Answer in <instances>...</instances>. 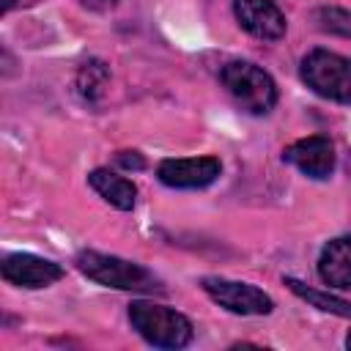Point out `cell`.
Segmentation results:
<instances>
[{
  "label": "cell",
  "mask_w": 351,
  "mask_h": 351,
  "mask_svg": "<svg viewBox=\"0 0 351 351\" xmlns=\"http://www.w3.org/2000/svg\"><path fill=\"white\" fill-rule=\"evenodd\" d=\"M3 277L19 288H47L63 277V266L33 252H11L0 263Z\"/></svg>",
  "instance_id": "cell-7"
},
{
  "label": "cell",
  "mask_w": 351,
  "mask_h": 351,
  "mask_svg": "<svg viewBox=\"0 0 351 351\" xmlns=\"http://www.w3.org/2000/svg\"><path fill=\"white\" fill-rule=\"evenodd\" d=\"M107 82H110V71H107V66L101 60L82 63V69L77 74V90H80V96L85 101H96L104 93Z\"/></svg>",
  "instance_id": "cell-13"
},
{
  "label": "cell",
  "mask_w": 351,
  "mask_h": 351,
  "mask_svg": "<svg viewBox=\"0 0 351 351\" xmlns=\"http://www.w3.org/2000/svg\"><path fill=\"white\" fill-rule=\"evenodd\" d=\"M200 285L219 307H225L236 315H266L274 307L269 293H263L261 288H255L250 282H236V280H225V277H203Z\"/></svg>",
  "instance_id": "cell-5"
},
{
  "label": "cell",
  "mask_w": 351,
  "mask_h": 351,
  "mask_svg": "<svg viewBox=\"0 0 351 351\" xmlns=\"http://www.w3.org/2000/svg\"><path fill=\"white\" fill-rule=\"evenodd\" d=\"M14 3H16V0H3V11H11Z\"/></svg>",
  "instance_id": "cell-17"
},
{
  "label": "cell",
  "mask_w": 351,
  "mask_h": 351,
  "mask_svg": "<svg viewBox=\"0 0 351 351\" xmlns=\"http://www.w3.org/2000/svg\"><path fill=\"white\" fill-rule=\"evenodd\" d=\"M236 22L255 38L277 41L285 36V16L271 0H233Z\"/></svg>",
  "instance_id": "cell-9"
},
{
  "label": "cell",
  "mask_w": 351,
  "mask_h": 351,
  "mask_svg": "<svg viewBox=\"0 0 351 351\" xmlns=\"http://www.w3.org/2000/svg\"><path fill=\"white\" fill-rule=\"evenodd\" d=\"M282 159L302 170L307 178H329L335 170V145L324 134H310L296 143H291L282 151Z\"/></svg>",
  "instance_id": "cell-8"
},
{
  "label": "cell",
  "mask_w": 351,
  "mask_h": 351,
  "mask_svg": "<svg viewBox=\"0 0 351 351\" xmlns=\"http://www.w3.org/2000/svg\"><path fill=\"white\" fill-rule=\"evenodd\" d=\"M82 5H88V8H93V11H107V8H112L118 0H80Z\"/></svg>",
  "instance_id": "cell-16"
},
{
  "label": "cell",
  "mask_w": 351,
  "mask_h": 351,
  "mask_svg": "<svg viewBox=\"0 0 351 351\" xmlns=\"http://www.w3.org/2000/svg\"><path fill=\"white\" fill-rule=\"evenodd\" d=\"M88 184H90V186L99 192V197H104L110 206H115V208H121V211H132V208H134L137 186H134L129 178H123V176H118V173H112V170L99 167V170H93V173L88 176Z\"/></svg>",
  "instance_id": "cell-11"
},
{
  "label": "cell",
  "mask_w": 351,
  "mask_h": 351,
  "mask_svg": "<svg viewBox=\"0 0 351 351\" xmlns=\"http://www.w3.org/2000/svg\"><path fill=\"white\" fill-rule=\"evenodd\" d=\"M285 285H288L299 299H304L307 304H313V307H318V310H324V313L340 315V318H351V302H346V299H340V296H335V293H326V291H315V288L299 282L296 277H285Z\"/></svg>",
  "instance_id": "cell-12"
},
{
  "label": "cell",
  "mask_w": 351,
  "mask_h": 351,
  "mask_svg": "<svg viewBox=\"0 0 351 351\" xmlns=\"http://www.w3.org/2000/svg\"><path fill=\"white\" fill-rule=\"evenodd\" d=\"M318 277L329 288H351V236L332 239L321 250Z\"/></svg>",
  "instance_id": "cell-10"
},
{
  "label": "cell",
  "mask_w": 351,
  "mask_h": 351,
  "mask_svg": "<svg viewBox=\"0 0 351 351\" xmlns=\"http://www.w3.org/2000/svg\"><path fill=\"white\" fill-rule=\"evenodd\" d=\"M346 346H348V348H351V332H348V337H346Z\"/></svg>",
  "instance_id": "cell-18"
},
{
  "label": "cell",
  "mask_w": 351,
  "mask_h": 351,
  "mask_svg": "<svg viewBox=\"0 0 351 351\" xmlns=\"http://www.w3.org/2000/svg\"><path fill=\"white\" fill-rule=\"evenodd\" d=\"M115 162H118L123 170H143V167H145V159H143L137 151H121V154H115Z\"/></svg>",
  "instance_id": "cell-15"
},
{
  "label": "cell",
  "mask_w": 351,
  "mask_h": 351,
  "mask_svg": "<svg viewBox=\"0 0 351 351\" xmlns=\"http://www.w3.org/2000/svg\"><path fill=\"white\" fill-rule=\"evenodd\" d=\"M299 74L318 96L343 104L351 101V58L329 49H313L304 55Z\"/></svg>",
  "instance_id": "cell-4"
},
{
  "label": "cell",
  "mask_w": 351,
  "mask_h": 351,
  "mask_svg": "<svg viewBox=\"0 0 351 351\" xmlns=\"http://www.w3.org/2000/svg\"><path fill=\"white\" fill-rule=\"evenodd\" d=\"M228 93L236 99V104L252 115H266L277 104V85L261 66L250 60H230L222 66L219 74Z\"/></svg>",
  "instance_id": "cell-3"
},
{
  "label": "cell",
  "mask_w": 351,
  "mask_h": 351,
  "mask_svg": "<svg viewBox=\"0 0 351 351\" xmlns=\"http://www.w3.org/2000/svg\"><path fill=\"white\" fill-rule=\"evenodd\" d=\"M217 156H186V159H165L156 167V176L165 186L173 189H203L219 178Z\"/></svg>",
  "instance_id": "cell-6"
},
{
  "label": "cell",
  "mask_w": 351,
  "mask_h": 351,
  "mask_svg": "<svg viewBox=\"0 0 351 351\" xmlns=\"http://www.w3.org/2000/svg\"><path fill=\"white\" fill-rule=\"evenodd\" d=\"M313 19H315L318 30L351 38V11L337 8V5H321V8L313 11Z\"/></svg>",
  "instance_id": "cell-14"
},
{
  "label": "cell",
  "mask_w": 351,
  "mask_h": 351,
  "mask_svg": "<svg viewBox=\"0 0 351 351\" xmlns=\"http://www.w3.org/2000/svg\"><path fill=\"white\" fill-rule=\"evenodd\" d=\"M77 269L104 285V288H118V291H159V280L140 263L134 261H123L118 255H107V252H96V250H82L77 255Z\"/></svg>",
  "instance_id": "cell-2"
},
{
  "label": "cell",
  "mask_w": 351,
  "mask_h": 351,
  "mask_svg": "<svg viewBox=\"0 0 351 351\" xmlns=\"http://www.w3.org/2000/svg\"><path fill=\"white\" fill-rule=\"evenodd\" d=\"M129 321L137 335L156 348H184L192 343V324L167 304L137 299L129 304Z\"/></svg>",
  "instance_id": "cell-1"
}]
</instances>
